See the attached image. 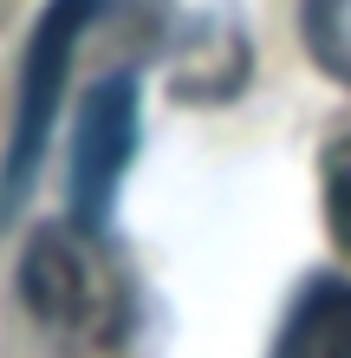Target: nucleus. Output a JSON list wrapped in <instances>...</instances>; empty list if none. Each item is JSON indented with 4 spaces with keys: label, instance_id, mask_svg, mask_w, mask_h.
Returning <instances> with one entry per match:
<instances>
[{
    "label": "nucleus",
    "instance_id": "2",
    "mask_svg": "<svg viewBox=\"0 0 351 358\" xmlns=\"http://www.w3.org/2000/svg\"><path fill=\"white\" fill-rule=\"evenodd\" d=\"M98 13H105V0H52V7L39 13V27H33L27 66H20V98H13L7 157H0V222L20 208V196H27L33 176H39L52 117H59V104H66V78H72L78 39H85V27H91Z\"/></svg>",
    "mask_w": 351,
    "mask_h": 358
},
{
    "label": "nucleus",
    "instance_id": "1",
    "mask_svg": "<svg viewBox=\"0 0 351 358\" xmlns=\"http://www.w3.org/2000/svg\"><path fill=\"white\" fill-rule=\"evenodd\" d=\"M20 300L66 339H117L130 293L105 255V228H39L20 261Z\"/></svg>",
    "mask_w": 351,
    "mask_h": 358
},
{
    "label": "nucleus",
    "instance_id": "5",
    "mask_svg": "<svg viewBox=\"0 0 351 358\" xmlns=\"http://www.w3.org/2000/svg\"><path fill=\"white\" fill-rule=\"evenodd\" d=\"M325 222H332L338 248L351 255V137L325 150Z\"/></svg>",
    "mask_w": 351,
    "mask_h": 358
},
{
    "label": "nucleus",
    "instance_id": "3",
    "mask_svg": "<svg viewBox=\"0 0 351 358\" xmlns=\"http://www.w3.org/2000/svg\"><path fill=\"white\" fill-rule=\"evenodd\" d=\"M137 124H143V85L137 72H105L78 98L72 131V215L85 228H111L124 170L137 163Z\"/></svg>",
    "mask_w": 351,
    "mask_h": 358
},
{
    "label": "nucleus",
    "instance_id": "4",
    "mask_svg": "<svg viewBox=\"0 0 351 358\" xmlns=\"http://www.w3.org/2000/svg\"><path fill=\"white\" fill-rule=\"evenodd\" d=\"M267 358H351V280H313L274 332Z\"/></svg>",
    "mask_w": 351,
    "mask_h": 358
}]
</instances>
